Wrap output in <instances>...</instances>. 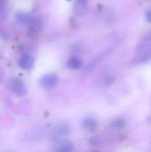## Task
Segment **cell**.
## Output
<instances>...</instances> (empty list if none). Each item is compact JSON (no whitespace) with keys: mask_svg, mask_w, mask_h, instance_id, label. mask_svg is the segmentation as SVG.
Wrapping results in <instances>:
<instances>
[{"mask_svg":"<svg viewBox=\"0 0 151 152\" xmlns=\"http://www.w3.org/2000/svg\"><path fill=\"white\" fill-rule=\"evenodd\" d=\"M42 28V22L37 18H31L30 21L28 22V34L30 37H36Z\"/></svg>","mask_w":151,"mask_h":152,"instance_id":"2","label":"cell"},{"mask_svg":"<svg viewBox=\"0 0 151 152\" xmlns=\"http://www.w3.org/2000/svg\"><path fill=\"white\" fill-rule=\"evenodd\" d=\"M85 152H98V151H85Z\"/></svg>","mask_w":151,"mask_h":152,"instance_id":"15","label":"cell"},{"mask_svg":"<svg viewBox=\"0 0 151 152\" xmlns=\"http://www.w3.org/2000/svg\"><path fill=\"white\" fill-rule=\"evenodd\" d=\"M81 126L87 132H93L98 128V121L93 117H85L81 122Z\"/></svg>","mask_w":151,"mask_h":152,"instance_id":"6","label":"cell"},{"mask_svg":"<svg viewBox=\"0 0 151 152\" xmlns=\"http://www.w3.org/2000/svg\"><path fill=\"white\" fill-rule=\"evenodd\" d=\"M75 146L71 142L62 141L60 142L55 149V152H74Z\"/></svg>","mask_w":151,"mask_h":152,"instance_id":"9","label":"cell"},{"mask_svg":"<svg viewBox=\"0 0 151 152\" xmlns=\"http://www.w3.org/2000/svg\"><path fill=\"white\" fill-rule=\"evenodd\" d=\"M10 90L14 95L19 97H22L27 94V87L24 82L20 78H13L11 81Z\"/></svg>","mask_w":151,"mask_h":152,"instance_id":"1","label":"cell"},{"mask_svg":"<svg viewBox=\"0 0 151 152\" xmlns=\"http://www.w3.org/2000/svg\"><path fill=\"white\" fill-rule=\"evenodd\" d=\"M126 126V121L123 118H113L109 123V127L113 130H121Z\"/></svg>","mask_w":151,"mask_h":152,"instance_id":"11","label":"cell"},{"mask_svg":"<svg viewBox=\"0 0 151 152\" xmlns=\"http://www.w3.org/2000/svg\"><path fill=\"white\" fill-rule=\"evenodd\" d=\"M59 81L58 77L55 74H45L40 79V84L43 87L50 89L57 86Z\"/></svg>","mask_w":151,"mask_h":152,"instance_id":"3","label":"cell"},{"mask_svg":"<svg viewBox=\"0 0 151 152\" xmlns=\"http://www.w3.org/2000/svg\"><path fill=\"white\" fill-rule=\"evenodd\" d=\"M147 1H150V2H151V0H147Z\"/></svg>","mask_w":151,"mask_h":152,"instance_id":"16","label":"cell"},{"mask_svg":"<svg viewBox=\"0 0 151 152\" xmlns=\"http://www.w3.org/2000/svg\"><path fill=\"white\" fill-rule=\"evenodd\" d=\"M70 126L65 122H61L57 124L53 128V133L57 137H64L70 134Z\"/></svg>","mask_w":151,"mask_h":152,"instance_id":"7","label":"cell"},{"mask_svg":"<svg viewBox=\"0 0 151 152\" xmlns=\"http://www.w3.org/2000/svg\"><path fill=\"white\" fill-rule=\"evenodd\" d=\"M89 142L93 146H98L102 142V140L100 136H93L89 139Z\"/></svg>","mask_w":151,"mask_h":152,"instance_id":"12","label":"cell"},{"mask_svg":"<svg viewBox=\"0 0 151 152\" xmlns=\"http://www.w3.org/2000/svg\"><path fill=\"white\" fill-rule=\"evenodd\" d=\"M145 19L148 22H151V10H149L145 14Z\"/></svg>","mask_w":151,"mask_h":152,"instance_id":"13","label":"cell"},{"mask_svg":"<svg viewBox=\"0 0 151 152\" xmlns=\"http://www.w3.org/2000/svg\"><path fill=\"white\" fill-rule=\"evenodd\" d=\"M151 50V32L142 37L136 46V53H143Z\"/></svg>","mask_w":151,"mask_h":152,"instance_id":"4","label":"cell"},{"mask_svg":"<svg viewBox=\"0 0 151 152\" xmlns=\"http://www.w3.org/2000/svg\"><path fill=\"white\" fill-rule=\"evenodd\" d=\"M4 78V71L0 68V82H2Z\"/></svg>","mask_w":151,"mask_h":152,"instance_id":"14","label":"cell"},{"mask_svg":"<svg viewBox=\"0 0 151 152\" xmlns=\"http://www.w3.org/2000/svg\"><path fill=\"white\" fill-rule=\"evenodd\" d=\"M88 10V3L87 0H76L74 4L73 11L76 15L83 16L86 13Z\"/></svg>","mask_w":151,"mask_h":152,"instance_id":"8","label":"cell"},{"mask_svg":"<svg viewBox=\"0 0 151 152\" xmlns=\"http://www.w3.org/2000/svg\"><path fill=\"white\" fill-rule=\"evenodd\" d=\"M82 60L78 56H71L67 61V67L72 70L79 69L82 67Z\"/></svg>","mask_w":151,"mask_h":152,"instance_id":"10","label":"cell"},{"mask_svg":"<svg viewBox=\"0 0 151 152\" xmlns=\"http://www.w3.org/2000/svg\"><path fill=\"white\" fill-rule=\"evenodd\" d=\"M18 63H19V67L20 69H22L24 70H28L34 66L35 60L32 55H30L28 53H25L20 57Z\"/></svg>","mask_w":151,"mask_h":152,"instance_id":"5","label":"cell"}]
</instances>
